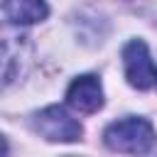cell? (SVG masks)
<instances>
[{"mask_svg":"<svg viewBox=\"0 0 157 157\" xmlns=\"http://www.w3.org/2000/svg\"><path fill=\"white\" fill-rule=\"evenodd\" d=\"M66 103L78 110V113H96L103 108V86L98 81V76L86 74L71 81L69 91H66Z\"/></svg>","mask_w":157,"mask_h":157,"instance_id":"4","label":"cell"},{"mask_svg":"<svg viewBox=\"0 0 157 157\" xmlns=\"http://www.w3.org/2000/svg\"><path fill=\"white\" fill-rule=\"evenodd\" d=\"M123 66H125V78L132 88L147 91L157 83V66L142 39H132L123 47Z\"/></svg>","mask_w":157,"mask_h":157,"instance_id":"3","label":"cell"},{"mask_svg":"<svg viewBox=\"0 0 157 157\" xmlns=\"http://www.w3.org/2000/svg\"><path fill=\"white\" fill-rule=\"evenodd\" d=\"M2 15L10 25H34L49 15L44 0H2Z\"/></svg>","mask_w":157,"mask_h":157,"instance_id":"5","label":"cell"},{"mask_svg":"<svg viewBox=\"0 0 157 157\" xmlns=\"http://www.w3.org/2000/svg\"><path fill=\"white\" fill-rule=\"evenodd\" d=\"M64 157H76V155H64Z\"/></svg>","mask_w":157,"mask_h":157,"instance_id":"6","label":"cell"},{"mask_svg":"<svg viewBox=\"0 0 157 157\" xmlns=\"http://www.w3.org/2000/svg\"><path fill=\"white\" fill-rule=\"evenodd\" d=\"M32 128L52 142H76L83 135V128L76 118H71L61 105H47L32 118Z\"/></svg>","mask_w":157,"mask_h":157,"instance_id":"2","label":"cell"},{"mask_svg":"<svg viewBox=\"0 0 157 157\" xmlns=\"http://www.w3.org/2000/svg\"><path fill=\"white\" fill-rule=\"evenodd\" d=\"M103 142L113 152H125V155H145L155 145V128L145 118H123L115 120L105 128Z\"/></svg>","mask_w":157,"mask_h":157,"instance_id":"1","label":"cell"}]
</instances>
